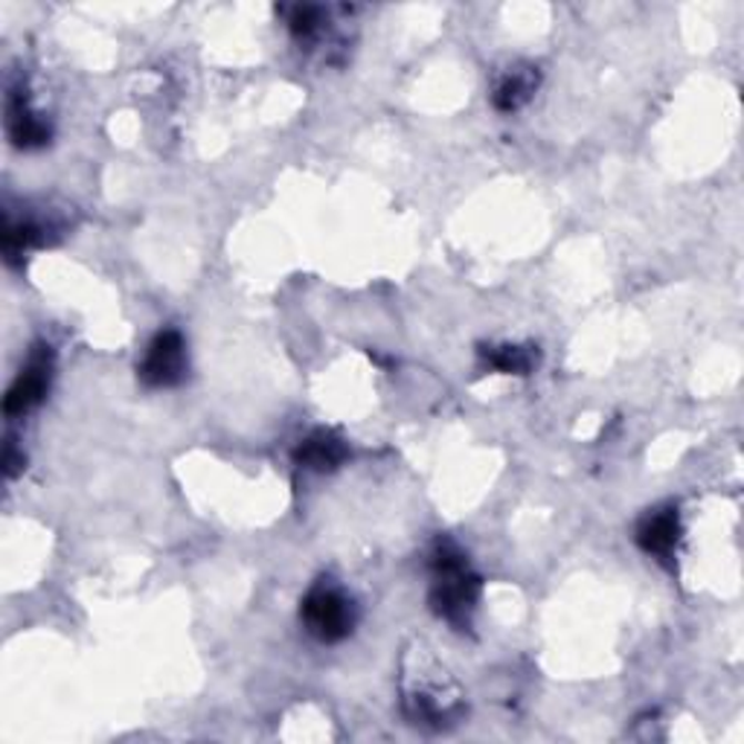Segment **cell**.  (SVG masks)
<instances>
[{
	"label": "cell",
	"instance_id": "cell-1",
	"mask_svg": "<svg viewBox=\"0 0 744 744\" xmlns=\"http://www.w3.org/2000/svg\"><path fill=\"white\" fill-rule=\"evenodd\" d=\"M434 591L430 605L442 620L453 622L457 629L468 625V614L480 593V579L468 570L462 553H457L451 544H442L434 556Z\"/></svg>",
	"mask_w": 744,
	"mask_h": 744
},
{
	"label": "cell",
	"instance_id": "cell-2",
	"mask_svg": "<svg viewBox=\"0 0 744 744\" xmlns=\"http://www.w3.org/2000/svg\"><path fill=\"white\" fill-rule=\"evenodd\" d=\"M303 622L323 643H338L355 625V608L335 588H315L303 599Z\"/></svg>",
	"mask_w": 744,
	"mask_h": 744
},
{
	"label": "cell",
	"instance_id": "cell-3",
	"mask_svg": "<svg viewBox=\"0 0 744 744\" xmlns=\"http://www.w3.org/2000/svg\"><path fill=\"white\" fill-rule=\"evenodd\" d=\"M186 353L184 338L175 329L161 332L149 346L146 358L140 364V378L149 387H175L184 378Z\"/></svg>",
	"mask_w": 744,
	"mask_h": 744
},
{
	"label": "cell",
	"instance_id": "cell-4",
	"mask_svg": "<svg viewBox=\"0 0 744 744\" xmlns=\"http://www.w3.org/2000/svg\"><path fill=\"white\" fill-rule=\"evenodd\" d=\"M50 369H53L50 367V346H39V353L32 355L27 369H21V376L9 387L7 399H3L7 416H23L44 399L47 387H50Z\"/></svg>",
	"mask_w": 744,
	"mask_h": 744
},
{
	"label": "cell",
	"instance_id": "cell-5",
	"mask_svg": "<svg viewBox=\"0 0 744 744\" xmlns=\"http://www.w3.org/2000/svg\"><path fill=\"white\" fill-rule=\"evenodd\" d=\"M677 538H681V523H677L675 509H663V512L649 514L638 530V544L652 556L672 553Z\"/></svg>",
	"mask_w": 744,
	"mask_h": 744
},
{
	"label": "cell",
	"instance_id": "cell-6",
	"mask_svg": "<svg viewBox=\"0 0 744 744\" xmlns=\"http://www.w3.org/2000/svg\"><path fill=\"white\" fill-rule=\"evenodd\" d=\"M7 129L9 137L16 140V146L21 149H32V146H44L47 140H50V129H47L44 120L32 114L30 108H27V100H23V93H16L12 100H9L7 108Z\"/></svg>",
	"mask_w": 744,
	"mask_h": 744
},
{
	"label": "cell",
	"instance_id": "cell-7",
	"mask_svg": "<svg viewBox=\"0 0 744 744\" xmlns=\"http://www.w3.org/2000/svg\"><path fill=\"white\" fill-rule=\"evenodd\" d=\"M346 446L340 442L335 434L329 430H317L312 437L297 448V462L306 468H315V471H332V468H338L340 462L346 460Z\"/></svg>",
	"mask_w": 744,
	"mask_h": 744
},
{
	"label": "cell",
	"instance_id": "cell-8",
	"mask_svg": "<svg viewBox=\"0 0 744 744\" xmlns=\"http://www.w3.org/2000/svg\"><path fill=\"white\" fill-rule=\"evenodd\" d=\"M538 85V73L536 70H512L509 77H503V82L495 91V108L498 111H518L523 102L530 100L536 93Z\"/></svg>",
	"mask_w": 744,
	"mask_h": 744
},
{
	"label": "cell",
	"instance_id": "cell-9",
	"mask_svg": "<svg viewBox=\"0 0 744 744\" xmlns=\"http://www.w3.org/2000/svg\"><path fill=\"white\" fill-rule=\"evenodd\" d=\"M483 358L491 369L514 373V376H527L536 364V355L523 346H491V349H483Z\"/></svg>",
	"mask_w": 744,
	"mask_h": 744
},
{
	"label": "cell",
	"instance_id": "cell-10",
	"mask_svg": "<svg viewBox=\"0 0 744 744\" xmlns=\"http://www.w3.org/2000/svg\"><path fill=\"white\" fill-rule=\"evenodd\" d=\"M35 242H39V227H32V224H7V231H3V251L9 259H16Z\"/></svg>",
	"mask_w": 744,
	"mask_h": 744
},
{
	"label": "cell",
	"instance_id": "cell-11",
	"mask_svg": "<svg viewBox=\"0 0 744 744\" xmlns=\"http://www.w3.org/2000/svg\"><path fill=\"white\" fill-rule=\"evenodd\" d=\"M320 23V12L315 7H297L292 16V30L297 35H312Z\"/></svg>",
	"mask_w": 744,
	"mask_h": 744
}]
</instances>
